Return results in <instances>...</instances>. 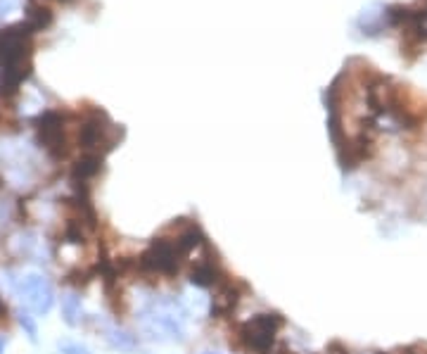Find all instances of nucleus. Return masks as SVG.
I'll use <instances>...</instances> for the list:
<instances>
[{
	"label": "nucleus",
	"instance_id": "21",
	"mask_svg": "<svg viewBox=\"0 0 427 354\" xmlns=\"http://www.w3.org/2000/svg\"><path fill=\"white\" fill-rule=\"evenodd\" d=\"M7 316H10V309H7V302L0 297V321H7Z\"/></svg>",
	"mask_w": 427,
	"mask_h": 354
},
{
	"label": "nucleus",
	"instance_id": "26",
	"mask_svg": "<svg viewBox=\"0 0 427 354\" xmlns=\"http://www.w3.org/2000/svg\"><path fill=\"white\" fill-rule=\"evenodd\" d=\"M425 17H427V3H425Z\"/></svg>",
	"mask_w": 427,
	"mask_h": 354
},
{
	"label": "nucleus",
	"instance_id": "22",
	"mask_svg": "<svg viewBox=\"0 0 427 354\" xmlns=\"http://www.w3.org/2000/svg\"><path fill=\"white\" fill-rule=\"evenodd\" d=\"M273 354H297V352H292L288 345H283V343H280V345L275 347V352H273Z\"/></svg>",
	"mask_w": 427,
	"mask_h": 354
},
{
	"label": "nucleus",
	"instance_id": "14",
	"mask_svg": "<svg viewBox=\"0 0 427 354\" xmlns=\"http://www.w3.org/2000/svg\"><path fill=\"white\" fill-rule=\"evenodd\" d=\"M102 338L105 343L117 352H124V354H131L140 347V340L135 333L121 328V326L112 323V326H102Z\"/></svg>",
	"mask_w": 427,
	"mask_h": 354
},
{
	"label": "nucleus",
	"instance_id": "25",
	"mask_svg": "<svg viewBox=\"0 0 427 354\" xmlns=\"http://www.w3.org/2000/svg\"><path fill=\"white\" fill-rule=\"evenodd\" d=\"M375 354H394V352H375Z\"/></svg>",
	"mask_w": 427,
	"mask_h": 354
},
{
	"label": "nucleus",
	"instance_id": "3",
	"mask_svg": "<svg viewBox=\"0 0 427 354\" xmlns=\"http://www.w3.org/2000/svg\"><path fill=\"white\" fill-rule=\"evenodd\" d=\"M74 117L67 110H46L33 119L36 126V140L46 150L50 160L62 162L71 152V138H69V119Z\"/></svg>",
	"mask_w": 427,
	"mask_h": 354
},
{
	"label": "nucleus",
	"instance_id": "28",
	"mask_svg": "<svg viewBox=\"0 0 427 354\" xmlns=\"http://www.w3.org/2000/svg\"><path fill=\"white\" fill-rule=\"evenodd\" d=\"M349 354H352V352H349Z\"/></svg>",
	"mask_w": 427,
	"mask_h": 354
},
{
	"label": "nucleus",
	"instance_id": "4",
	"mask_svg": "<svg viewBox=\"0 0 427 354\" xmlns=\"http://www.w3.org/2000/svg\"><path fill=\"white\" fill-rule=\"evenodd\" d=\"M135 259H138V274L152 276V278L157 276L159 278H176L183 264L188 261L178 252V247L169 236H154Z\"/></svg>",
	"mask_w": 427,
	"mask_h": 354
},
{
	"label": "nucleus",
	"instance_id": "20",
	"mask_svg": "<svg viewBox=\"0 0 427 354\" xmlns=\"http://www.w3.org/2000/svg\"><path fill=\"white\" fill-rule=\"evenodd\" d=\"M17 3H19V0H0V17L7 15V12H10Z\"/></svg>",
	"mask_w": 427,
	"mask_h": 354
},
{
	"label": "nucleus",
	"instance_id": "17",
	"mask_svg": "<svg viewBox=\"0 0 427 354\" xmlns=\"http://www.w3.org/2000/svg\"><path fill=\"white\" fill-rule=\"evenodd\" d=\"M17 323L31 343H38V323H36V316L26 307L17 311Z\"/></svg>",
	"mask_w": 427,
	"mask_h": 354
},
{
	"label": "nucleus",
	"instance_id": "10",
	"mask_svg": "<svg viewBox=\"0 0 427 354\" xmlns=\"http://www.w3.org/2000/svg\"><path fill=\"white\" fill-rule=\"evenodd\" d=\"M102 169H105V155H100V152H81L74 162H71V169H69L71 186H74V190L90 193L93 181L102 174Z\"/></svg>",
	"mask_w": 427,
	"mask_h": 354
},
{
	"label": "nucleus",
	"instance_id": "8",
	"mask_svg": "<svg viewBox=\"0 0 427 354\" xmlns=\"http://www.w3.org/2000/svg\"><path fill=\"white\" fill-rule=\"evenodd\" d=\"M226 278H231V274L226 271L218 252L214 250L209 245V240H206L199 259L188 269V283L199 290H216Z\"/></svg>",
	"mask_w": 427,
	"mask_h": 354
},
{
	"label": "nucleus",
	"instance_id": "1",
	"mask_svg": "<svg viewBox=\"0 0 427 354\" xmlns=\"http://www.w3.org/2000/svg\"><path fill=\"white\" fill-rule=\"evenodd\" d=\"M288 326L280 311H259L247 321H240L231 330V345L247 354H273L280 345V330Z\"/></svg>",
	"mask_w": 427,
	"mask_h": 354
},
{
	"label": "nucleus",
	"instance_id": "27",
	"mask_svg": "<svg viewBox=\"0 0 427 354\" xmlns=\"http://www.w3.org/2000/svg\"><path fill=\"white\" fill-rule=\"evenodd\" d=\"M204 354H216V352H204Z\"/></svg>",
	"mask_w": 427,
	"mask_h": 354
},
{
	"label": "nucleus",
	"instance_id": "19",
	"mask_svg": "<svg viewBox=\"0 0 427 354\" xmlns=\"http://www.w3.org/2000/svg\"><path fill=\"white\" fill-rule=\"evenodd\" d=\"M396 354H427V343H413V345H406L401 347Z\"/></svg>",
	"mask_w": 427,
	"mask_h": 354
},
{
	"label": "nucleus",
	"instance_id": "12",
	"mask_svg": "<svg viewBox=\"0 0 427 354\" xmlns=\"http://www.w3.org/2000/svg\"><path fill=\"white\" fill-rule=\"evenodd\" d=\"M24 22L31 26L33 33L48 31L55 24V12L46 0H26L24 3Z\"/></svg>",
	"mask_w": 427,
	"mask_h": 354
},
{
	"label": "nucleus",
	"instance_id": "18",
	"mask_svg": "<svg viewBox=\"0 0 427 354\" xmlns=\"http://www.w3.org/2000/svg\"><path fill=\"white\" fill-rule=\"evenodd\" d=\"M57 352L60 354H93L88 347L81 343H74V340H62V343H57Z\"/></svg>",
	"mask_w": 427,
	"mask_h": 354
},
{
	"label": "nucleus",
	"instance_id": "16",
	"mask_svg": "<svg viewBox=\"0 0 427 354\" xmlns=\"http://www.w3.org/2000/svg\"><path fill=\"white\" fill-rule=\"evenodd\" d=\"M64 286H69L71 290H83L88 288L90 281H95V271H93V266H74L69 269L67 274H64Z\"/></svg>",
	"mask_w": 427,
	"mask_h": 354
},
{
	"label": "nucleus",
	"instance_id": "9",
	"mask_svg": "<svg viewBox=\"0 0 427 354\" xmlns=\"http://www.w3.org/2000/svg\"><path fill=\"white\" fill-rule=\"evenodd\" d=\"M249 293H252V288H249L247 281L233 278V276L231 278H226L216 290H214L209 318L211 321H223V318H231Z\"/></svg>",
	"mask_w": 427,
	"mask_h": 354
},
{
	"label": "nucleus",
	"instance_id": "5",
	"mask_svg": "<svg viewBox=\"0 0 427 354\" xmlns=\"http://www.w3.org/2000/svg\"><path fill=\"white\" fill-rule=\"evenodd\" d=\"M33 36L24 19L7 26H0V69L31 65L33 60Z\"/></svg>",
	"mask_w": 427,
	"mask_h": 354
},
{
	"label": "nucleus",
	"instance_id": "11",
	"mask_svg": "<svg viewBox=\"0 0 427 354\" xmlns=\"http://www.w3.org/2000/svg\"><path fill=\"white\" fill-rule=\"evenodd\" d=\"M169 231H174V236H169V238L174 240V245L178 247V252H181L185 259H188L192 252L202 250L206 243L202 226L197 222H192V219H174V224L169 226Z\"/></svg>",
	"mask_w": 427,
	"mask_h": 354
},
{
	"label": "nucleus",
	"instance_id": "13",
	"mask_svg": "<svg viewBox=\"0 0 427 354\" xmlns=\"http://www.w3.org/2000/svg\"><path fill=\"white\" fill-rule=\"evenodd\" d=\"M31 72H33V62L21 67L0 69V100H12V98H17L21 90V83L31 76Z\"/></svg>",
	"mask_w": 427,
	"mask_h": 354
},
{
	"label": "nucleus",
	"instance_id": "6",
	"mask_svg": "<svg viewBox=\"0 0 427 354\" xmlns=\"http://www.w3.org/2000/svg\"><path fill=\"white\" fill-rule=\"evenodd\" d=\"M12 290L31 314L46 316L55 307V288L43 274L21 276V278L12 281Z\"/></svg>",
	"mask_w": 427,
	"mask_h": 354
},
{
	"label": "nucleus",
	"instance_id": "15",
	"mask_svg": "<svg viewBox=\"0 0 427 354\" xmlns=\"http://www.w3.org/2000/svg\"><path fill=\"white\" fill-rule=\"evenodd\" d=\"M60 311H62V321L69 326V328H78L83 323V304H81V295L76 290H69L60 297Z\"/></svg>",
	"mask_w": 427,
	"mask_h": 354
},
{
	"label": "nucleus",
	"instance_id": "23",
	"mask_svg": "<svg viewBox=\"0 0 427 354\" xmlns=\"http://www.w3.org/2000/svg\"><path fill=\"white\" fill-rule=\"evenodd\" d=\"M7 343H10V338H7V335H0V354H5Z\"/></svg>",
	"mask_w": 427,
	"mask_h": 354
},
{
	"label": "nucleus",
	"instance_id": "7",
	"mask_svg": "<svg viewBox=\"0 0 427 354\" xmlns=\"http://www.w3.org/2000/svg\"><path fill=\"white\" fill-rule=\"evenodd\" d=\"M375 122L373 119H368V122H363V129L359 133H354V136H349L344 143H342L337 150V162L339 167L344 169V172H354V169H359L361 165H366L368 160L375 157Z\"/></svg>",
	"mask_w": 427,
	"mask_h": 354
},
{
	"label": "nucleus",
	"instance_id": "2",
	"mask_svg": "<svg viewBox=\"0 0 427 354\" xmlns=\"http://www.w3.org/2000/svg\"><path fill=\"white\" fill-rule=\"evenodd\" d=\"M121 136H124V131L117 129L102 110L90 108L83 112L81 122L76 124L74 143L81 147V152H100L107 157L119 145Z\"/></svg>",
	"mask_w": 427,
	"mask_h": 354
},
{
	"label": "nucleus",
	"instance_id": "24",
	"mask_svg": "<svg viewBox=\"0 0 427 354\" xmlns=\"http://www.w3.org/2000/svg\"><path fill=\"white\" fill-rule=\"evenodd\" d=\"M55 3H62V5H67V3H74V0H55Z\"/></svg>",
	"mask_w": 427,
	"mask_h": 354
}]
</instances>
